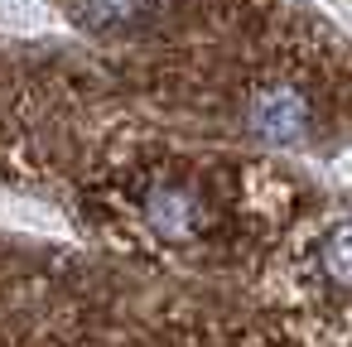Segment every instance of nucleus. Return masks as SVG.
<instances>
[{
	"mask_svg": "<svg viewBox=\"0 0 352 347\" xmlns=\"http://www.w3.org/2000/svg\"><path fill=\"white\" fill-rule=\"evenodd\" d=\"M318 275L333 284V289H347L352 294V217L347 222H333L323 236H318Z\"/></svg>",
	"mask_w": 352,
	"mask_h": 347,
	"instance_id": "4",
	"label": "nucleus"
},
{
	"mask_svg": "<svg viewBox=\"0 0 352 347\" xmlns=\"http://www.w3.org/2000/svg\"><path fill=\"white\" fill-rule=\"evenodd\" d=\"M73 15L92 34H140L155 25L160 0H73Z\"/></svg>",
	"mask_w": 352,
	"mask_h": 347,
	"instance_id": "3",
	"label": "nucleus"
},
{
	"mask_svg": "<svg viewBox=\"0 0 352 347\" xmlns=\"http://www.w3.org/2000/svg\"><path fill=\"white\" fill-rule=\"evenodd\" d=\"M246 131L265 145L299 150L314 135V97L299 82H270L246 102Z\"/></svg>",
	"mask_w": 352,
	"mask_h": 347,
	"instance_id": "2",
	"label": "nucleus"
},
{
	"mask_svg": "<svg viewBox=\"0 0 352 347\" xmlns=\"http://www.w3.org/2000/svg\"><path fill=\"white\" fill-rule=\"evenodd\" d=\"M135 208H140V222L164 241H198L217 227V208L193 179H150Z\"/></svg>",
	"mask_w": 352,
	"mask_h": 347,
	"instance_id": "1",
	"label": "nucleus"
}]
</instances>
